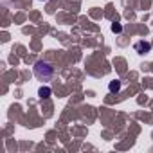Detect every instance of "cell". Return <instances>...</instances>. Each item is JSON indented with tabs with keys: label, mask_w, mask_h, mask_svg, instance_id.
I'll return each instance as SVG.
<instances>
[{
	"label": "cell",
	"mask_w": 153,
	"mask_h": 153,
	"mask_svg": "<svg viewBox=\"0 0 153 153\" xmlns=\"http://www.w3.org/2000/svg\"><path fill=\"white\" fill-rule=\"evenodd\" d=\"M133 49H135V52H139V54H148V52L151 51V43L140 40V42H137V43L133 45Z\"/></svg>",
	"instance_id": "7a4b0ae2"
},
{
	"label": "cell",
	"mask_w": 153,
	"mask_h": 153,
	"mask_svg": "<svg viewBox=\"0 0 153 153\" xmlns=\"http://www.w3.org/2000/svg\"><path fill=\"white\" fill-rule=\"evenodd\" d=\"M51 94H52L51 87H40V90H38V96H40L42 99H47V97H51Z\"/></svg>",
	"instance_id": "277c9868"
},
{
	"label": "cell",
	"mask_w": 153,
	"mask_h": 153,
	"mask_svg": "<svg viewBox=\"0 0 153 153\" xmlns=\"http://www.w3.org/2000/svg\"><path fill=\"white\" fill-rule=\"evenodd\" d=\"M108 90H110L112 94H117V92L121 90V81H119V79H114V81H110V85H108Z\"/></svg>",
	"instance_id": "3957f363"
},
{
	"label": "cell",
	"mask_w": 153,
	"mask_h": 153,
	"mask_svg": "<svg viewBox=\"0 0 153 153\" xmlns=\"http://www.w3.org/2000/svg\"><path fill=\"white\" fill-rule=\"evenodd\" d=\"M34 76L38 79H42V81H47V79H51L54 76V67L49 61L40 59V61L34 63Z\"/></svg>",
	"instance_id": "6da1fadb"
},
{
	"label": "cell",
	"mask_w": 153,
	"mask_h": 153,
	"mask_svg": "<svg viewBox=\"0 0 153 153\" xmlns=\"http://www.w3.org/2000/svg\"><path fill=\"white\" fill-rule=\"evenodd\" d=\"M112 31H114V33H121V31H123V27H121L119 24H114V25H112Z\"/></svg>",
	"instance_id": "5b68a950"
}]
</instances>
